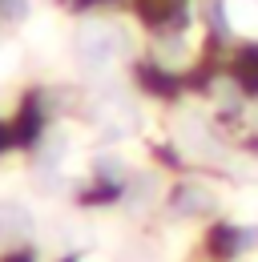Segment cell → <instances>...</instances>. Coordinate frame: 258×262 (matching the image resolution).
I'll return each instance as SVG.
<instances>
[{
  "label": "cell",
  "mask_w": 258,
  "mask_h": 262,
  "mask_svg": "<svg viewBox=\"0 0 258 262\" xmlns=\"http://www.w3.org/2000/svg\"><path fill=\"white\" fill-rule=\"evenodd\" d=\"M117 53H121V33L109 29V25H89L77 36V57L89 69H105Z\"/></svg>",
  "instance_id": "6da1fadb"
},
{
  "label": "cell",
  "mask_w": 258,
  "mask_h": 262,
  "mask_svg": "<svg viewBox=\"0 0 258 262\" xmlns=\"http://www.w3.org/2000/svg\"><path fill=\"white\" fill-rule=\"evenodd\" d=\"M0 12L12 16V20H20V16L29 12V0H0Z\"/></svg>",
  "instance_id": "5b68a950"
},
{
  "label": "cell",
  "mask_w": 258,
  "mask_h": 262,
  "mask_svg": "<svg viewBox=\"0 0 258 262\" xmlns=\"http://www.w3.org/2000/svg\"><path fill=\"white\" fill-rule=\"evenodd\" d=\"M226 20L238 33L258 36V0H226Z\"/></svg>",
  "instance_id": "7a4b0ae2"
},
{
  "label": "cell",
  "mask_w": 258,
  "mask_h": 262,
  "mask_svg": "<svg viewBox=\"0 0 258 262\" xmlns=\"http://www.w3.org/2000/svg\"><path fill=\"white\" fill-rule=\"evenodd\" d=\"M0 234H32V214L16 202H0Z\"/></svg>",
  "instance_id": "277c9868"
},
{
  "label": "cell",
  "mask_w": 258,
  "mask_h": 262,
  "mask_svg": "<svg viewBox=\"0 0 258 262\" xmlns=\"http://www.w3.org/2000/svg\"><path fill=\"white\" fill-rule=\"evenodd\" d=\"M97 169H101L105 178H121V169H125V165H121V158H101Z\"/></svg>",
  "instance_id": "8992f818"
},
{
  "label": "cell",
  "mask_w": 258,
  "mask_h": 262,
  "mask_svg": "<svg viewBox=\"0 0 258 262\" xmlns=\"http://www.w3.org/2000/svg\"><path fill=\"white\" fill-rule=\"evenodd\" d=\"M210 206H214V194L202 186H178V194H174V214H202Z\"/></svg>",
  "instance_id": "3957f363"
},
{
  "label": "cell",
  "mask_w": 258,
  "mask_h": 262,
  "mask_svg": "<svg viewBox=\"0 0 258 262\" xmlns=\"http://www.w3.org/2000/svg\"><path fill=\"white\" fill-rule=\"evenodd\" d=\"M238 246H242V250H254L258 246V226H242L238 230Z\"/></svg>",
  "instance_id": "52a82bcc"
}]
</instances>
